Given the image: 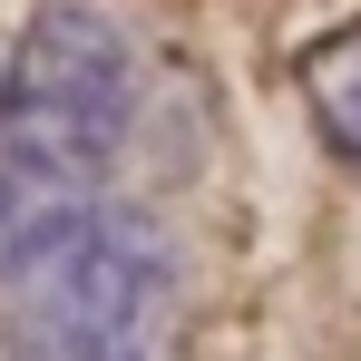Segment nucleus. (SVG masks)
Masks as SVG:
<instances>
[{
  "instance_id": "f257e3e1",
  "label": "nucleus",
  "mask_w": 361,
  "mask_h": 361,
  "mask_svg": "<svg viewBox=\"0 0 361 361\" xmlns=\"http://www.w3.org/2000/svg\"><path fill=\"white\" fill-rule=\"evenodd\" d=\"M137 127V49L98 10H39L0 68V264L49 225L108 205Z\"/></svg>"
},
{
  "instance_id": "f03ea898",
  "label": "nucleus",
  "mask_w": 361,
  "mask_h": 361,
  "mask_svg": "<svg viewBox=\"0 0 361 361\" xmlns=\"http://www.w3.org/2000/svg\"><path fill=\"white\" fill-rule=\"evenodd\" d=\"M166 322H176V254L127 205H88L0 264L10 361H166Z\"/></svg>"
},
{
  "instance_id": "7ed1b4c3",
  "label": "nucleus",
  "mask_w": 361,
  "mask_h": 361,
  "mask_svg": "<svg viewBox=\"0 0 361 361\" xmlns=\"http://www.w3.org/2000/svg\"><path fill=\"white\" fill-rule=\"evenodd\" d=\"M302 98H312L322 137L361 166V20L332 30V39H312V59H302Z\"/></svg>"
}]
</instances>
